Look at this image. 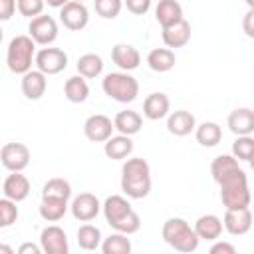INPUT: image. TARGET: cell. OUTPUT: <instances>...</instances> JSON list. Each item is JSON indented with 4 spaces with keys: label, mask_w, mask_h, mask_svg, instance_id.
I'll return each mask as SVG.
<instances>
[{
    "label": "cell",
    "mask_w": 254,
    "mask_h": 254,
    "mask_svg": "<svg viewBox=\"0 0 254 254\" xmlns=\"http://www.w3.org/2000/svg\"><path fill=\"white\" fill-rule=\"evenodd\" d=\"M103 216H105V222L117 230V232H123V234H135L139 228H141V218L139 214L131 208L129 200L121 194H111L105 198L103 206Z\"/></svg>",
    "instance_id": "1"
},
{
    "label": "cell",
    "mask_w": 254,
    "mask_h": 254,
    "mask_svg": "<svg viewBox=\"0 0 254 254\" xmlns=\"http://www.w3.org/2000/svg\"><path fill=\"white\" fill-rule=\"evenodd\" d=\"M121 190L129 198H145L151 192V167L145 159H127L121 167Z\"/></svg>",
    "instance_id": "2"
},
{
    "label": "cell",
    "mask_w": 254,
    "mask_h": 254,
    "mask_svg": "<svg viewBox=\"0 0 254 254\" xmlns=\"http://www.w3.org/2000/svg\"><path fill=\"white\" fill-rule=\"evenodd\" d=\"M218 187H220V200L226 208L236 210V208L250 206L252 194L248 189V177L240 167L234 169L232 173H228L226 177H222L218 181Z\"/></svg>",
    "instance_id": "3"
},
{
    "label": "cell",
    "mask_w": 254,
    "mask_h": 254,
    "mask_svg": "<svg viewBox=\"0 0 254 254\" xmlns=\"http://www.w3.org/2000/svg\"><path fill=\"white\" fill-rule=\"evenodd\" d=\"M161 234H163V240L177 252H194L200 242L194 226H190L185 218H179V216L167 218Z\"/></svg>",
    "instance_id": "4"
},
{
    "label": "cell",
    "mask_w": 254,
    "mask_h": 254,
    "mask_svg": "<svg viewBox=\"0 0 254 254\" xmlns=\"http://www.w3.org/2000/svg\"><path fill=\"white\" fill-rule=\"evenodd\" d=\"M6 64L12 73L24 75L32 69V64H36V42L28 34L14 36L6 50Z\"/></svg>",
    "instance_id": "5"
},
{
    "label": "cell",
    "mask_w": 254,
    "mask_h": 254,
    "mask_svg": "<svg viewBox=\"0 0 254 254\" xmlns=\"http://www.w3.org/2000/svg\"><path fill=\"white\" fill-rule=\"evenodd\" d=\"M101 89L119 103H131L139 95V81L129 71H111L101 79Z\"/></svg>",
    "instance_id": "6"
},
{
    "label": "cell",
    "mask_w": 254,
    "mask_h": 254,
    "mask_svg": "<svg viewBox=\"0 0 254 254\" xmlns=\"http://www.w3.org/2000/svg\"><path fill=\"white\" fill-rule=\"evenodd\" d=\"M36 67L46 75H56L67 67V54L60 48H42L36 52Z\"/></svg>",
    "instance_id": "7"
},
{
    "label": "cell",
    "mask_w": 254,
    "mask_h": 254,
    "mask_svg": "<svg viewBox=\"0 0 254 254\" xmlns=\"http://www.w3.org/2000/svg\"><path fill=\"white\" fill-rule=\"evenodd\" d=\"M58 22L52 18V16H36L30 20V26H28V34L32 36V40L40 46H50L56 42L58 38Z\"/></svg>",
    "instance_id": "8"
},
{
    "label": "cell",
    "mask_w": 254,
    "mask_h": 254,
    "mask_svg": "<svg viewBox=\"0 0 254 254\" xmlns=\"http://www.w3.org/2000/svg\"><path fill=\"white\" fill-rule=\"evenodd\" d=\"M60 20H62L64 28H67L71 32H79L89 24V10L85 8L83 2L69 0L64 8H60Z\"/></svg>",
    "instance_id": "9"
},
{
    "label": "cell",
    "mask_w": 254,
    "mask_h": 254,
    "mask_svg": "<svg viewBox=\"0 0 254 254\" xmlns=\"http://www.w3.org/2000/svg\"><path fill=\"white\" fill-rule=\"evenodd\" d=\"M2 167L12 171H24L30 165V149L24 143H6L0 151Z\"/></svg>",
    "instance_id": "10"
},
{
    "label": "cell",
    "mask_w": 254,
    "mask_h": 254,
    "mask_svg": "<svg viewBox=\"0 0 254 254\" xmlns=\"http://www.w3.org/2000/svg\"><path fill=\"white\" fill-rule=\"evenodd\" d=\"M113 129H115V123L103 113L89 115L83 123V133L93 143H105L113 135Z\"/></svg>",
    "instance_id": "11"
},
{
    "label": "cell",
    "mask_w": 254,
    "mask_h": 254,
    "mask_svg": "<svg viewBox=\"0 0 254 254\" xmlns=\"http://www.w3.org/2000/svg\"><path fill=\"white\" fill-rule=\"evenodd\" d=\"M101 206H103V204L99 202V198H97L95 194H91V192H79V194L71 200L69 210H71V214H73L75 220H79V222H89V220H93V218L99 214Z\"/></svg>",
    "instance_id": "12"
},
{
    "label": "cell",
    "mask_w": 254,
    "mask_h": 254,
    "mask_svg": "<svg viewBox=\"0 0 254 254\" xmlns=\"http://www.w3.org/2000/svg\"><path fill=\"white\" fill-rule=\"evenodd\" d=\"M40 246L46 254H67L69 252L67 236L64 228H60L58 224H50L40 232Z\"/></svg>",
    "instance_id": "13"
},
{
    "label": "cell",
    "mask_w": 254,
    "mask_h": 254,
    "mask_svg": "<svg viewBox=\"0 0 254 254\" xmlns=\"http://www.w3.org/2000/svg\"><path fill=\"white\" fill-rule=\"evenodd\" d=\"M222 224H224V230L232 236H242L246 234L252 224H254V218H252V212L250 208H226L224 212V218H222Z\"/></svg>",
    "instance_id": "14"
},
{
    "label": "cell",
    "mask_w": 254,
    "mask_h": 254,
    "mask_svg": "<svg viewBox=\"0 0 254 254\" xmlns=\"http://www.w3.org/2000/svg\"><path fill=\"white\" fill-rule=\"evenodd\" d=\"M48 75L40 69H30L22 75V81H20V87H22V93L26 99L30 101H36V99H42L46 89H48Z\"/></svg>",
    "instance_id": "15"
},
{
    "label": "cell",
    "mask_w": 254,
    "mask_h": 254,
    "mask_svg": "<svg viewBox=\"0 0 254 254\" xmlns=\"http://www.w3.org/2000/svg\"><path fill=\"white\" fill-rule=\"evenodd\" d=\"M2 192L6 198L14 200V202H22L28 198L30 194V181L26 175H22V171H12L2 185Z\"/></svg>",
    "instance_id": "16"
},
{
    "label": "cell",
    "mask_w": 254,
    "mask_h": 254,
    "mask_svg": "<svg viewBox=\"0 0 254 254\" xmlns=\"http://www.w3.org/2000/svg\"><path fill=\"white\" fill-rule=\"evenodd\" d=\"M111 60L121 71H133L141 64V54L131 44H115L111 48Z\"/></svg>",
    "instance_id": "17"
},
{
    "label": "cell",
    "mask_w": 254,
    "mask_h": 254,
    "mask_svg": "<svg viewBox=\"0 0 254 254\" xmlns=\"http://www.w3.org/2000/svg\"><path fill=\"white\" fill-rule=\"evenodd\" d=\"M196 129V119L187 109H177L167 117V131L175 137H185Z\"/></svg>",
    "instance_id": "18"
},
{
    "label": "cell",
    "mask_w": 254,
    "mask_h": 254,
    "mask_svg": "<svg viewBox=\"0 0 254 254\" xmlns=\"http://www.w3.org/2000/svg\"><path fill=\"white\" fill-rule=\"evenodd\" d=\"M169 111H171V99L163 91L149 93L143 101V115L151 121H159V119L167 117Z\"/></svg>",
    "instance_id": "19"
},
{
    "label": "cell",
    "mask_w": 254,
    "mask_h": 254,
    "mask_svg": "<svg viewBox=\"0 0 254 254\" xmlns=\"http://www.w3.org/2000/svg\"><path fill=\"white\" fill-rule=\"evenodd\" d=\"M228 129L238 135H252L254 133V111L250 107H238L228 115Z\"/></svg>",
    "instance_id": "20"
},
{
    "label": "cell",
    "mask_w": 254,
    "mask_h": 254,
    "mask_svg": "<svg viewBox=\"0 0 254 254\" xmlns=\"http://www.w3.org/2000/svg\"><path fill=\"white\" fill-rule=\"evenodd\" d=\"M103 153L107 159H113V161H123L127 159L131 153H133V141L129 135H111L105 143H103Z\"/></svg>",
    "instance_id": "21"
},
{
    "label": "cell",
    "mask_w": 254,
    "mask_h": 254,
    "mask_svg": "<svg viewBox=\"0 0 254 254\" xmlns=\"http://www.w3.org/2000/svg\"><path fill=\"white\" fill-rule=\"evenodd\" d=\"M161 36H163V42H165L167 48H171V50L173 48H183L190 40V24L183 18L181 22H177L169 28H163Z\"/></svg>",
    "instance_id": "22"
},
{
    "label": "cell",
    "mask_w": 254,
    "mask_h": 254,
    "mask_svg": "<svg viewBox=\"0 0 254 254\" xmlns=\"http://www.w3.org/2000/svg\"><path fill=\"white\" fill-rule=\"evenodd\" d=\"M222 228H224V224L216 214H202L194 222V230H196L198 238L200 240H208V242L218 240L220 234H222Z\"/></svg>",
    "instance_id": "23"
},
{
    "label": "cell",
    "mask_w": 254,
    "mask_h": 254,
    "mask_svg": "<svg viewBox=\"0 0 254 254\" xmlns=\"http://www.w3.org/2000/svg\"><path fill=\"white\" fill-rule=\"evenodd\" d=\"M155 20L161 28H169L183 20V6L177 0H159L155 8Z\"/></svg>",
    "instance_id": "24"
},
{
    "label": "cell",
    "mask_w": 254,
    "mask_h": 254,
    "mask_svg": "<svg viewBox=\"0 0 254 254\" xmlns=\"http://www.w3.org/2000/svg\"><path fill=\"white\" fill-rule=\"evenodd\" d=\"M113 123H115V129H117L119 133L131 137V135H135V133L141 131V127H143V117H141L137 111H133V109H123V111H119V113L113 117Z\"/></svg>",
    "instance_id": "25"
},
{
    "label": "cell",
    "mask_w": 254,
    "mask_h": 254,
    "mask_svg": "<svg viewBox=\"0 0 254 254\" xmlns=\"http://www.w3.org/2000/svg\"><path fill=\"white\" fill-rule=\"evenodd\" d=\"M175 62H177V58H175V52L171 48H155L147 56L149 67L153 71H159V73H165V71L173 69L175 67Z\"/></svg>",
    "instance_id": "26"
},
{
    "label": "cell",
    "mask_w": 254,
    "mask_h": 254,
    "mask_svg": "<svg viewBox=\"0 0 254 254\" xmlns=\"http://www.w3.org/2000/svg\"><path fill=\"white\" fill-rule=\"evenodd\" d=\"M64 95L71 103H83L89 95V85L83 75H71L64 83Z\"/></svg>",
    "instance_id": "27"
},
{
    "label": "cell",
    "mask_w": 254,
    "mask_h": 254,
    "mask_svg": "<svg viewBox=\"0 0 254 254\" xmlns=\"http://www.w3.org/2000/svg\"><path fill=\"white\" fill-rule=\"evenodd\" d=\"M194 137L202 147H216L220 143V139H222V129L214 121H204V123L196 125Z\"/></svg>",
    "instance_id": "28"
},
{
    "label": "cell",
    "mask_w": 254,
    "mask_h": 254,
    "mask_svg": "<svg viewBox=\"0 0 254 254\" xmlns=\"http://www.w3.org/2000/svg\"><path fill=\"white\" fill-rule=\"evenodd\" d=\"M69 204L67 200L62 198H42L40 202V216L48 222H58L64 218V214L67 212Z\"/></svg>",
    "instance_id": "29"
},
{
    "label": "cell",
    "mask_w": 254,
    "mask_h": 254,
    "mask_svg": "<svg viewBox=\"0 0 254 254\" xmlns=\"http://www.w3.org/2000/svg\"><path fill=\"white\" fill-rule=\"evenodd\" d=\"M101 242H103L101 240V230L97 226L85 222V224H81L77 228V244H79V248L97 250V248H101Z\"/></svg>",
    "instance_id": "30"
},
{
    "label": "cell",
    "mask_w": 254,
    "mask_h": 254,
    "mask_svg": "<svg viewBox=\"0 0 254 254\" xmlns=\"http://www.w3.org/2000/svg\"><path fill=\"white\" fill-rule=\"evenodd\" d=\"M103 71V60L97 54H83L77 60V73L83 75L85 79H93L97 75H101Z\"/></svg>",
    "instance_id": "31"
},
{
    "label": "cell",
    "mask_w": 254,
    "mask_h": 254,
    "mask_svg": "<svg viewBox=\"0 0 254 254\" xmlns=\"http://www.w3.org/2000/svg\"><path fill=\"white\" fill-rule=\"evenodd\" d=\"M129 234L123 232H113L101 242V252L103 254H129L131 252V240L127 238Z\"/></svg>",
    "instance_id": "32"
},
{
    "label": "cell",
    "mask_w": 254,
    "mask_h": 254,
    "mask_svg": "<svg viewBox=\"0 0 254 254\" xmlns=\"http://www.w3.org/2000/svg\"><path fill=\"white\" fill-rule=\"evenodd\" d=\"M71 196V185L65 179H50L42 187V198H62L69 200Z\"/></svg>",
    "instance_id": "33"
},
{
    "label": "cell",
    "mask_w": 254,
    "mask_h": 254,
    "mask_svg": "<svg viewBox=\"0 0 254 254\" xmlns=\"http://www.w3.org/2000/svg\"><path fill=\"white\" fill-rule=\"evenodd\" d=\"M240 165H238V159L234 155H218V157H214V161L210 165V175L218 183L222 177H226L228 173H232Z\"/></svg>",
    "instance_id": "34"
},
{
    "label": "cell",
    "mask_w": 254,
    "mask_h": 254,
    "mask_svg": "<svg viewBox=\"0 0 254 254\" xmlns=\"http://www.w3.org/2000/svg\"><path fill=\"white\" fill-rule=\"evenodd\" d=\"M232 155L238 161H250L254 157V137L252 135H238L232 143Z\"/></svg>",
    "instance_id": "35"
},
{
    "label": "cell",
    "mask_w": 254,
    "mask_h": 254,
    "mask_svg": "<svg viewBox=\"0 0 254 254\" xmlns=\"http://www.w3.org/2000/svg\"><path fill=\"white\" fill-rule=\"evenodd\" d=\"M16 220H18V206H16L14 200H10V198L4 196L0 200V226L2 228H8Z\"/></svg>",
    "instance_id": "36"
},
{
    "label": "cell",
    "mask_w": 254,
    "mask_h": 254,
    "mask_svg": "<svg viewBox=\"0 0 254 254\" xmlns=\"http://www.w3.org/2000/svg\"><path fill=\"white\" fill-rule=\"evenodd\" d=\"M123 8V2L121 0H95V12L105 18V20H113L119 16Z\"/></svg>",
    "instance_id": "37"
},
{
    "label": "cell",
    "mask_w": 254,
    "mask_h": 254,
    "mask_svg": "<svg viewBox=\"0 0 254 254\" xmlns=\"http://www.w3.org/2000/svg\"><path fill=\"white\" fill-rule=\"evenodd\" d=\"M46 0H18V12L26 18H36L44 12Z\"/></svg>",
    "instance_id": "38"
},
{
    "label": "cell",
    "mask_w": 254,
    "mask_h": 254,
    "mask_svg": "<svg viewBox=\"0 0 254 254\" xmlns=\"http://www.w3.org/2000/svg\"><path fill=\"white\" fill-rule=\"evenodd\" d=\"M123 4L127 6V10L135 16H143L149 12L151 8V0H123Z\"/></svg>",
    "instance_id": "39"
},
{
    "label": "cell",
    "mask_w": 254,
    "mask_h": 254,
    "mask_svg": "<svg viewBox=\"0 0 254 254\" xmlns=\"http://www.w3.org/2000/svg\"><path fill=\"white\" fill-rule=\"evenodd\" d=\"M18 8V0H0V20H10Z\"/></svg>",
    "instance_id": "40"
},
{
    "label": "cell",
    "mask_w": 254,
    "mask_h": 254,
    "mask_svg": "<svg viewBox=\"0 0 254 254\" xmlns=\"http://www.w3.org/2000/svg\"><path fill=\"white\" fill-rule=\"evenodd\" d=\"M242 30H244V34H246L248 38L254 40V10H252V8H248V12H246L244 18H242Z\"/></svg>",
    "instance_id": "41"
},
{
    "label": "cell",
    "mask_w": 254,
    "mask_h": 254,
    "mask_svg": "<svg viewBox=\"0 0 254 254\" xmlns=\"http://www.w3.org/2000/svg\"><path fill=\"white\" fill-rule=\"evenodd\" d=\"M234 252H236V246L230 242H214L210 246V254H234Z\"/></svg>",
    "instance_id": "42"
},
{
    "label": "cell",
    "mask_w": 254,
    "mask_h": 254,
    "mask_svg": "<svg viewBox=\"0 0 254 254\" xmlns=\"http://www.w3.org/2000/svg\"><path fill=\"white\" fill-rule=\"evenodd\" d=\"M40 252H44L42 246L32 244V242H24V244L18 248V254H40Z\"/></svg>",
    "instance_id": "43"
},
{
    "label": "cell",
    "mask_w": 254,
    "mask_h": 254,
    "mask_svg": "<svg viewBox=\"0 0 254 254\" xmlns=\"http://www.w3.org/2000/svg\"><path fill=\"white\" fill-rule=\"evenodd\" d=\"M67 2H69V0H46V4L52 6V8H64Z\"/></svg>",
    "instance_id": "44"
},
{
    "label": "cell",
    "mask_w": 254,
    "mask_h": 254,
    "mask_svg": "<svg viewBox=\"0 0 254 254\" xmlns=\"http://www.w3.org/2000/svg\"><path fill=\"white\" fill-rule=\"evenodd\" d=\"M0 252H6V254H12V250H10V248H8V246H4V244H2V246H0Z\"/></svg>",
    "instance_id": "45"
},
{
    "label": "cell",
    "mask_w": 254,
    "mask_h": 254,
    "mask_svg": "<svg viewBox=\"0 0 254 254\" xmlns=\"http://www.w3.org/2000/svg\"><path fill=\"white\" fill-rule=\"evenodd\" d=\"M244 2H246V6H248V8H252V10H254V0H244Z\"/></svg>",
    "instance_id": "46"
},
{
    "label": "cell",
    "mask_w": 254,
    "mask_h": 254,
    "mask_svg": "<svg viewBox=\"0 0 254 254\" xmlns=\"http://www.w3.org/2000/svg\"><path fill=\"white\" fill-rule=\"evenodd\" d=\"M248 163H250V167H252V169H254V157H252V159H250V161H248Z\"/></svg>",
    "instance_id": "47"
},
{
    "label": "cell",
    "mask_w": 254,
    "mask_h": 254,
    "mask_svg": "<svg viewBox=\"0 0 254 254\" xmlns=\"http://www.w3.org/2000/svg\"><path fill=\"white\" fill-rule=\"evenodd\" d=\"M77 2H83V0H77Z\"/></svg>",
    "instance_id": "48"
}]
</instances>
